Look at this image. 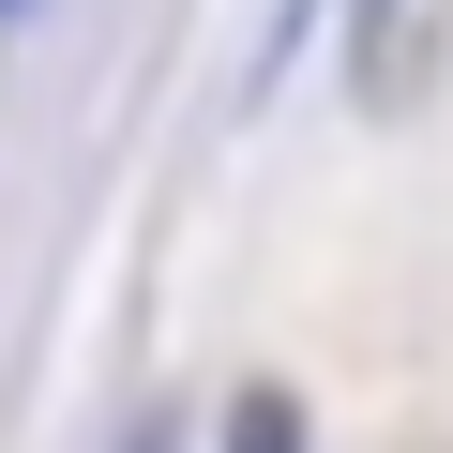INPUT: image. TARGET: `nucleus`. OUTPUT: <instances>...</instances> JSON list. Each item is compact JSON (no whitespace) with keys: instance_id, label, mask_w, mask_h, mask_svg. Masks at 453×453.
<instances>
[{"instance_id":"nucleus-1","label":"nucleus","mask_w":453,"mask_h":453,"mask_svg":"<svg viewBox=\"0 0 453 453\" xmlns=\"http://www.w3.org/2000/svg\"><path fill=\"white\" fill-rule=\"evenodd\" d=\"M226 453H303V408L288 393H242V408H226Z\"/></svg>"},{"instance_id":"nucleus-2","label":"nucleus","mask_w":453,"mask_h":453,"mask_svg":"<svg viewBox=\"0 0 453 453\" xmlns=\"http://www.w3.org/2000/svg\"><path fill=\"white\" fill-rule=\"evenodd\" d=\"M393 46H408V0H363V61L393 76Z\"/></svg>"}]
</instances>
